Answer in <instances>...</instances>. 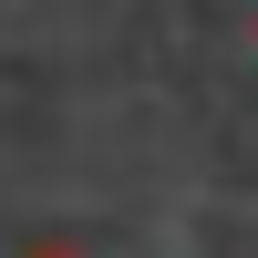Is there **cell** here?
Masks as SVG:
<instances>
[{
	"label": "cell",
	"instance_id": "1",
	"mask_svg": "<svg viewBox=\"0 0 258 258\" xmlns=\"http://www.w3.org/2000/svg\"><path fill=\"white\" fill-rule=\"evenodd\" d=\"M41 258H73V248H41Z\"/></svg>",
	"mask_w": 258,
	"mask_h": 258
}]
</instances>
